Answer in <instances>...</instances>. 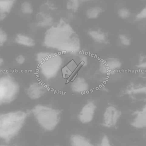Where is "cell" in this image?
Instances as JSON below:
<instances>
[{
    "label": "cell",
    "instance_id": "cell-18",
    "mask_svg": "<svg viewBox=\"0 0 146 146\" xmlns=\"http://www.w3.org/2000/svg\"><path fill=\"white\" fill-rule=\"evenodd\" d=\"M70 142L72 146H94L86 138L79 134L72 135Z\"/></svg>",
    "mask_w": 146,
    "mask_h": 146
},
{
    "label": "cell",
    "instance_id": "cell-20",
    "mask_svg": "<svg viewBox=\"0 0 146 146\" xmlns=\"http://www.w3.org/2000/svg\"><path fill=\"white\" fill-rule=\"evenodd\" d=\"M104 12V9L99 7H94L88 9L86 14L89 19H95L98 18L100 14Z\"/></svg>",
    "mask_w": 146,
    "mask_h": 146
},
{
    "label": "cell",
    "instance_id": "cell-21",
    "mask_svg": "<svg viewBox=\"0 0 146 146\" xmlns=\"http://www.w3.org/2000/svg\"><path fill=\"white\" fill-rule=\"evenodd\" d=\"M118 40L120 43L125 47H129L132 44L131 38L125 34H120L118 36Z\"/></svg>",
    "mask_w": 146,
    "mask_h": 146
},
{
    "label": "cell",
    "instance_id": "cell-5",
    "mask_svg": "<svg viewBox=\"0 0 146 146\" xmlns=\"http://www.w3.org/2000/svg\"><path fill=\"white\" fill-rule=\"evenodd\" d=\"M20 86L9 74L0 75V106L13 102L19 95Z\"/></svg>",
    "mask_w": 146,
    "mask_h": 146
},
{
    "label": "cell",
    "instance_id": "cell-29",
    "mask_svg": "<svg viewBox=\"0 0 146 146\" xmlns=\"http://www.w3.org/2000/svg\"><path fill=\"white\" fill-rule=\"evenodd\" d=\"M0 146H10L7 145H0Z\"/></svg>",
    "mask_w": 146,
    "mask_h": 146
},
{
    "label": "cell",
    "instance_id": "cell-24",
    "mask_svg": "<svg viewBox=\"0 0 146 146\" xmlns=\"http://www.w3.org/2000/svg\"><path fill=\"white\" fill-rule=\"evenodd\" d=\"M7 40V34L4 30L0 28V46L4 45Z\"/></svg>",
    "mask_w": 146,
    "mask_h": 146
},
{
    "label": "cell",
    "instance_id": "cell-31",
    "mask_svg": "<svg viewBox=\"0 0 146 146\" xmlns=\"http://www.w3.org/2000/svg\"></svg>",
    "mask_w": 146,
    "mask_h": 146
},
{
    "label": "cell",
    "instance_id": "cell-2",
    "mask_svg": "<svg viewBox=\"0 0 146 146\" xmlns=\"http://www.w3.org/2000/svg\"><path fill=\"white\" fill-rule=\"evenodd\" d=\"M28 115L24 111L0 114V139L7 141L14 138L25 125Z\"/></svg>",
    "mask_w": 146,
    "mask_h": 146
},
{
    "label": "cell",
    "instance_id": "cell-14",
    "mask_svg": "<svg viewBox=\"0 0 146 146\" xmlns=\"http://www.w3.org/2000/svg\"><path fill=\"white\" fill-rule=\"evenodd\" d=\"M89 36L97 43L107 44L109 43L108 35L106 33L99 29L90 30L88 32Z\"/></svg>",
    "mask_w": 146,
    "mask_h": 146
},
{
    "label": "cell",
    "instance_id": "cell-19",
    "mask_svg": "<svg viewBox=\"0 0 146 146\" xmlns=\"http://www.w3.org/2000/svg\"><path fill=\"white\" fill-rule=\"evenodd\" d=\"M136 69L141 72L146 71V54H140L138 57L137 62L135 65Z\"/></svg>",
    "mask_w": 146,
    "mask_h": 146
},
{
    "label": "cell",
    "instance_id": "cell-15",
    "mask_svg": "<svg viewBox=\"0 0 146 146\" xmlns=\"http://www.w3.org/2000/svg\"><path fill=\"white\" fill-rule=\"evenodd\" d=\"M15 0H0V21L3 20L15 4Z\"/></svg>",
    "mask_w": 146,
    "mask_h": 146
},
{
    "label": "cell",
    "instance_id": "cell-23",
    "mask_svg": "<svg viewBox=\"0 0 146 146\" xmlns=\"http://www.w3.org/2000/svg\"><path fill=\"white\" fill-rule=\"evenodd\" d=\"M21 10L23 13L29 15L32 13L33 8L31 4L29 2L25 1L21 5Z\"/></svg>",
    "mask_w": 146,
    "mask_h": 146
},
{
    "label": "cell",
    "instance_id": "cell-30",
    "mask_svg": "<svg viewBox=\"0 0 146 146\" xmlns=\"http://www.w3.org/2000/svg\"><path fill=\"white\" fill-rule=\"evenodd\" d=\"M82 1H89V0H82Z\"/></svg>",
    "mask_w": 146,
    "mask_h": 146
},
{
    "label": "cell",
    "instance_id": "cell-16",
    "mask_svg": "<svg viewBox=\"0 0 146 146\" xmlns=\"http://www.w3.org/2000/svg\"><path fill=\"white\" fill-rule=\"evenodd\" d=\"M15 41L17 44L24 47L31 48L36 45V42L33 38L30 36L21 33L16 35Z\"/></svg>",
    "mask_w": 146,
    "mask_h": 146
},
{
    "label": "cell",
    "instance_id": "cell-12",
    "mask_svg": "<svg viewBox=\"0 0 146 146\" xmlns=\"http://www.w3.org/2000/svg\"><path fill=\"white\" fill-rule=\"evenodd\" d=\"M89 88L87 82L82 77L75 78L71 85V90L76 94H83L88 91Z\"/></svg>",
    "mask_w": 146,
    "mask_h": 146
},
{
    "label": "cell",
    "instance_id": "cell-28",
    "mask_svg": "<svg viewBox=\"0 0 146 146\" xmlns=\"http://www.w3.org/2000/svg\"><path fill=\"white\" fill-rule=\"evenodd\" d=\"M146 18V7L136 15V19L141 20Z\"/></svg>",
    "mask_w": 146,
    "mask_h": 146
},
{
    "label": "cell",
    "instance_id": "cell-1",
    "mask_svg": "<svg viewBox=\"0 0 146 146\" xmlns=\"http://www.w3.org/2000/svg\"><path fill=\"white\" fill-rule=\"evenodd\" d=\"M43 44L48 48L65 54H74L80 51V41L72 26L63 19L50 27L45 33Z\"/></svg>",
    "mask_w": 146,
    "mask_h": 146
},
{
    "label": "cell",
    "instance_id": "cell-11",
    "mask_svg": "<svg viewBox=\"0 0 146 146\" xmlns=\"http://www.w3.org/2000/svg\"><path fill=\"white\" fill-rule=\"evenodd\" d=\"M27 97L32 100L41 98L46 93V88L42 85L37 82L31 83L26 89Z\"/></svg>",
    "mask_w": 146,
    "mask_h": 146
},
{
    "label": "cell",
    "instance_id": "cell-4",
    "mask_svg": "<svg viewBox=\"0 0 146 146\" xmlns=\"http://www.w3.org/2000/svg\"><path fill=\"white\" fill-rule=\"evenodd\" d=\"M36 121L39 126L46 131L54 130L60 120V111L44 105L35 106L31 110Z\"/></svg>",
    "mask_w": 146,
    "mask_h": 146
},
{
    "label": "cell",
    "instance_id": "cell-6",
    "mask_svg": "<svg viewBox=\"0 0 146 146\" xmlns=\"http://www.w3.org/2000/svg\"><path fill=\"white\" fill-rule=\"evenodd\" d=\"M134 103H146V76L141 75L136 80L130 81L121 92Z\"/></svg>",
    "mask_w": 146,
    "mask_h": 146
},
{
    "label": "cell",
    "instance_id": "cell-27",
    "mask_svg": "<svg viewBox=\"0 0 146 146\" xmlns=\"http://www.w3.org/2000/svg\"><path fill=\"white\" fill-rule=\"evenodd\" d=\"M15 62L19 65H22L25 63L26 61V58L23 55H19L16 56L15 59Z\"/></svg>",
    "mask_w": 146,
    "mask_h": 146
},
{
    "label": "cell",
    "instance_id": "cell-3",
    "mask_svg": "<svg viewBox=\"0 0 146 146\" xmlns=\"http://www.w3.org/2000/svg\"><path fill=\"white\" fill-rule=\"evenodd\" d=\"M36 60L40 74L47 80H52L57 76L63 62L60 56L50 52L37 53Z\"/></svg>",
    "mask_w": 146,
    "mask_h": 146
},
{
    "label": "cell",
    "instance_id": "cell-26",
    "mask_svg": "<svg viewBox=\"0 0 146 146\" xmlns=\"http://www.w3.org/2000/svg\"><path fill=\"white\" fill-rule=\"evenodd\" d=\"M100 146H113L111 143L109 137L106 135L103 136Z\"/></svg>",
    "mask_w": 146,
    "mask_h": 146
},
{
    "label": "cell",
    "instance_id": "cell-10",
    "mask_svg": "<svg viewBox=\"0 0 146 146\" xmlns=\"http://www.w3.org/2000/svg\"><path fill=\"white\" fill-rule=\"evenodd\" d=\"M84 62L77 64L74 60H72L62 68V77L66 80L67 83L73 80L76 74L84 65Z\"/></svg>",
    "mask_w": 146,
    "mask_h": 146
},
{
    "label": "cell",
    "instance_id": "cell-8",
    "mask_svg": "<svg viewBox=\"0 0 146 146\" xmlns=\"http://www.w3.org/2000/svg\"><path fill=\"white\" fill-rule=\"evenodd\" d=\"M122 67L121 61L116 57H109L100 63V71L106 75H113L120 71Z\"/></svg>",
    "mask_w": 146,
    "mask_h": 146
},
{
    "label": "cell",
    "instance_id": "cell-9",
    "mask_svg": "<svg viewBox=\"0 0 146 146\" xmlns=\"http://www.w3.org/2000/svg\"><path fill=\"white\" fill-rule=\"evenodd\" d=\"M97 106L92 100L88 101L82 108L78 114L79 121L83 123L91 122L94 117Z\"/></svg>",
    "mask_w": 146,
    "mask_h": 146
},
{
    "label": "cell",
    "instance_id": "cell-17",
    "mask_svg": "<svg viewBox=\"0 0 146 146\" xmlns=\"http://www.w3.org/2000/svg\"><path fill=\"white\" fill-rule=\"evenodd\" d=\"M37 26L39 27H46L52 26L53 24V19L50 15L40 12L37 14Z\"/></svg>",
    "mask_w": 146,
    "mask_h": 146
},
{
    "label": "cell",
    "instance_id": "cell-13",
    "mask_svg": "<svg viewBox=\"0 0 146 146\" xmlns=\"http://www.w3.org/2000/svg\"><path fill=\"white\" fill-rule=\"evenodd\" d=\"M133 124L139 127H146V103L135 111Z\"/></svg>",
    "mask_w": 146,
    "mask_h": 146
},
{
    "label": "cell",
    "instance_id": "cell-22",
    "mask_svg": "<svg viewBox=\"0 0 146 146\" xmlns=\"http://www.w3.org/2000/svg\"><path fill=\"white\" fill-rule=\"evenodd\" d=\"M80 0H68L66 4L67 8L74 12H76L80 7Z\"/></svg>",
    "mask_w": 146,
    "mask_h": 146
},
{
    "label": "cell",
    "instance_id": "cell-7",
    "mask_svg": "<svg viewBox=\"0 0 146 146\" xmlns=\"http://www.w3.org/2000/svg\"><path fill=\"white\" fill-rule=\"evenodd\" d=\"M121 111L114 105H109L103 115V124L104 127L111 128L115 126L121 116Z\"/></svg>",
    "mask_w": 146,
    "mask_h": 146
},
{
    "label": "cell",
    "instance_id": "cell-25",
    "mask_svg": "<svg viewBox=\"0 0 146 146\" xmlns=\"http://www.w3.org/2000/svg\"><path fill=\"white\" fill-rule=\"evenodd\" d=\"M118 15L122 19L128 18L130 15V12L127 9L122 8L119 9L118 12Z\"/></svg>",
    "mask_w": 146,
    "mask_h": 146
}]
</instances>
